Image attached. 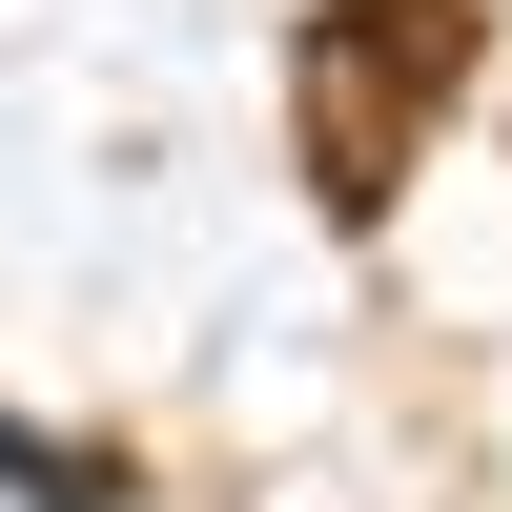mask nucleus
Returning <instances> with one entry per match:
<instances>
[{
    "label": "nucleus",
    "instance_id": "obj_1",
    "mask_svg": "<svg viewBox=\"0 0 512 512\" xmlns=\"http://www.w3.org/2000/svg\"><path fill=\"white\" fill-rule=\"evenodd\" d=\"M451 62H472V0H328L308 21V185L328 205H390V164L431 144Z\"/></svg>",
    "mask_w": 512,
    "mask_h": 512
}]
</instances>
